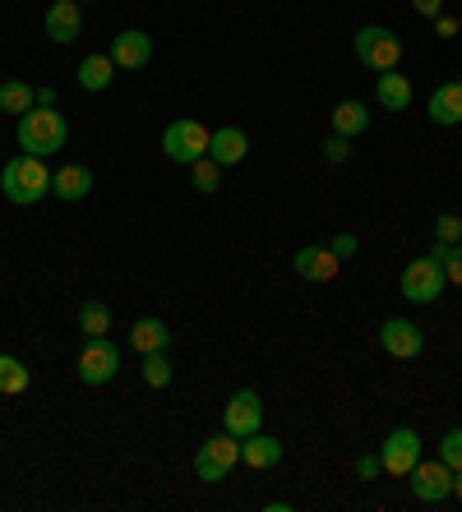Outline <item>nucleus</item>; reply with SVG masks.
<instances>
[{
    "label": "nucleus",
    "mask_w": 462,
    "mask_h": 512,
    "mask_svg": "<svg viewBox=\"0 0 462 512\" xmlns=\"http://www.w3.org/2000/svg\"><path fill=\"white\" fill-rule=\"evenodd\" d=\"M0 190H5L10 203H19V208H33L37 199H47V190H51L47 157H33V153L10 157L5 171H0Z\"/></svg>",
    "instance_id": "obj_1"
},
{
    "label": "nucleus",
    "mask_w": 462,
    "mask_h": 512,
    "mask_svg": "<svg viewBox=\"0 0 462 512\" xmlns=\"http://www.w3.org/2000/svg\"><path fill=\"white\" fill-rule=\"evenodd\" d=\"M14 139H19V148L33 157H56L65 148V139H70V125H65L61 111L51 107H33L19 116V130H14Z\"/></svg>",
    "instance_id": "obj_2"
},
{
    "label": "nucleus",
    "mask_w": 462,
    "mask_h": 512,
    "mask_svg": "<svg viewBox=\"0 0 462 512\" xmlns=\"http://www.w3.org/2000/svg\"><path fill=\"white\" fill-rule=\"evenodd\" d=\"M402 300H412V305H435L439 296H444V286H449V277H444V268H439L435 254H426V259H412L407 268H402Z\"/></svg>",
    "instance_id": "obj_3"
},
{
    "label": "nucleus",
    "mask_w": 462,
    "mask_h": 512,
    "mask_svg": "<svg viewBox=\"0 0 462 512\" xmlns=\"http://www.w3.org/2000/svg\"><path fill=\"white\" fill-rule=\"evenodd\" d=\"M208 139H213V130H204L199 120H171L162 130V153L181 167H195L199 157H208Z\"/></svg>",
    "instance_id": "obj_4"
},
{
    "label": "nucleus",
    "mask_w": 462,
    "mask_h": 512,
    "mask_svg": "<svg viewBox=\"0 0 462 512\" xmlns=\"http://www.w3.org/2000/svg\"><path fill=\"white\" fill-rule=\"evenodd\" d=\"M236 462H241V439H236V434H213V439L199 443V453H195V476L213 485V480H227Z\"/></svg>",
    "instance_id": "obj_5"
},
{
    "label": "nucleus",
    "mask_w": 462,
    "mask_h": 512,
    "mask_svg": "<svg viewBox=\"0 0 462 512\" xmlns=\"http://www.w3.org/2000/svg\"><path fill=\"white\" fill-rule=\"evenodd\" d=\"M356 60H361L365 70H398V60H402V42L389 33V28H361L356 33Z\"/></svg>",
    "instance_id": "obj_6"
},
{
    "label": "nucleus",
    "mask_w": 462,
    "mask_h": 512,
    "mask_svg": "<svg viewBox=\"0 0 462 512\" xmlns=\"http://www.w3.org/2000/svg\"><path fill=\"white\" fill-rule=\"evenodd\" d=\"M116 370H121L116 342H111V337H88L84 351H79V379H84L88 388H102V383L116 379Z\"/></svg>",
    "instance_id": "obj_7"
},
{
    "label": "nucleus",
    "mask_w": 462,
    "mask_h": 512,
    "mask_svg": "<svg viewBox=\"0 0 462 512\" xmlns=\"http://www.w3.org/2000/svg\"><path fill=\"white\" fill-rule=\"evenodd\" d=\"M222 425H227V434H236V439H250V434L264 429V402H259L250 388L231 393V402L222 406Z\"/></svg>",
    "instance_id": "obj_8"
},
{
    "label": "nucleus",
    "mask_w": 462,
    "mask_h": 512,
    "mask_svg": "<svg viewBox=\"0 0 462 512\" xmlns=\"http://www.w3.org/2000/svg\"><path fill=\"white\" fill-rule=\"evenodd\" d=\"M379 462L389 476H412V466L421 462V434L416 429H393L389 439L379 443Z\"/></svg>",
    "instance_id": "obj_9"
},
{
    "label": "nucleus",
    "mask_w": 462,
    "mask_h": 512,
    "mask_svg": "<svg viewBox=\"0 0 462 512\" xmlns=\"http://www.w3.org/2000/svg\"><path fill=\"white\" fill-rule=\"evenodd\" d=\"M379 346H384L393 360H416L426 351V333L407 319H389V323H379Z\"/></svg>",
    "instance_id": "obj_10"
},
{
    "label": "nucleus",
    "mask_w": 462,
    "mask_h": 512,
    "mask_svg": "<svg viewBox=\"0 0 462 512\" xmlns=\"http://www.w3.org/2000/svg\"><path fill=\"white\" fill-rule=\"evenodd\" d=\"M412 494L416 503H444L453 494V471L444 462H416L412 466Z\"/></svg>",
    "instance_id": "obj_11"
},
{
    "label": "nucleus",
    "mask_w": 462,
    "mask_h": 512,
    "mask_svg": "<svg viewBox=\"0 0 462 512\" xmlns=\"http://www.w3.org/2000/svg\"><path fill=\"white\" fill-rule=\"evenodd\" d=\"M111 60H116V70H144L148 60H153V37L139 33V28H125L121 37H111Z\"/></svg>",
    "instance_id": "obj_12"
},
{
    "label": "nucleus",
    "mask_w": 462,
    "mask_h": 512,
    "mask_svg": "<svg viewBox=\"0 0 462 512\" xmlns=\"http://www.w3.org/2000/svg\"><path fill=\"white\" fill-rule=\"evenodd\" d=\"M84 28V10H79V0H51L47 5V37L51 42H74Z\"/></svg>",
    "instance_id": "obj_13"
},
{
    "label": "nucleus",
    "mask_w": 462,
    "mask_h": 512,
    "mask_svg": "<svg viewBox=\"0 0 462 512\" xmlns=\"http://www.w3.org/2000/svg\"><path fill=\"white\" fill-rule=\"evenodd\" d=\"M342 268V259L333 250H324V245H305V250H296V277H305V282H333Z\"/></svg>",
    "instance_id": "obj_14"
},
{
    "label": "nucleus",
    "mask_w": 462,
    "mask_h": 512,
    "mask_svg": "<svg viewBox=\"0 0 462 512\" xmlns=\"http://www.w3.org/2000/svg\"><path fill=\"white\" fill-rule=\"evenodd\" d=\"M245 153H250V134L236 130V125H222V130H213V139H208V157H213L218 167H236V162H245Z\"/></svg>",
    "instance_id": "obj_15"
},
{
    "label": "nucleus",
    "mask_w": 462,
    "mask_h": 512,
    "mask_svg": "<svg viewBox=\"0 0 462 512\" xmlns=\"http://www.w3.org/2000/svg\"><path fill=\"white\" fill-rule=\"evenodd\" d=\"M426 116L435 120V125H462V79H453V84H439L435 93H430Z\"/></svg>",
    "instance_id": "obj_16"
},
{
    "label": "nucleus",
    "mask_w": 462,
    "mask_h": 512,
    "mask_svg": "<svg viewBox=\"0 0 462 512\" xmlns=\"http://www.w3.org/2000/svg\"><path fill=\"white\" fill-rule=\"evenodd\" d=\"M88 190H93V171L79 167V162H70V167H61V171H51V194H56V199L79 203V199H88Z\"/></svg>",
    "instance_id": "obj_17"
},
{
    "label": "nucleus",
    "mask_w": 462,
    "mask_h": 512,
    "mask_svg": "<svg viewBox=\"0 0 462 512\" xmlns=\"http://www.w3.org/2000/svg\"><path fill=\"white\" fill-rule=\"evenodd\" d=\"M241 462L255 466V471H268V466L282 462V443L259 429V434H250V439H241Z\"/></svg>",
    "instance_id": "obj_18"
},
{
    "label": "nucleus",
    "mask_w": 462,
    "mask_h": 512,
    "mask_svg": "<svg viewBox=\"0 0 462 512\" xmlns=\"http://www.w3.org/2000/svg\"><path fill=\"white\" fill-rule=\"evenodd\" d=\"M375 97H379V107H384V111H407L416 93H412V84H407V74L384 70L375 79Z\"/></svg>",
    "instance_id": "obj_19"
},
{
    "label": "nucleus",
    "mask_w": 462,
    "mask_h": 512,
    "mask_svg": "<svg viewBox=\"0 0 462 512\" xmlns=\"http://www.w3.org/2000/svg\"><path fill=\"white\" fill-rule=\"evenodd\" d=\"M74 79H79V88H88V93H107L111 79H116V60L111 56H84L79 60V70H74Z\"/></svg>",
    "instance_id": "obj_20"
},
{
    "label": "nucleus",
    "mask_w": 462,
    "mask_h": 512,
    "mask_svg": "<svg viewBox=\"0 0 462 512\" xmlns=\"http://www.w3.org/2000/svg\"><path fill=\"white\" fill-rule=\"evenodd\" d=\"M171 333H167V323L162 319H134L130 328V346L139 351V356H153V351H167Z\"/></svg>",
    "instance_id": "obj_21"
},
{
    "label": "nucleus",
    "mask_w": 462,
    "mask_h": 512,
    "mask_svg": "<svg viewBox=\"0 0 462 512\" xmlns=\"http://www.w3.org/2000/svg\"><path fill=\"white\" fill-rule=\"evenodd\" d=\"M365 125H370V111H365V102H338V107H333V134H342V139H356V134H365Z\"/></svg>",
    "instance_id": "obj_22"
},
{
    "label": "nucleus",
    "mask_w": 462,
    "mask_h": 512,
    "mask_svg": "<svg viewBox=\"0 0 462 512\" xmlns=\"http://www.w3.org/2000/svg\"><path fill=\"white\" fill-rule=\"evenodd\" d=\"M79 333L84 337H107L111 333V305L107 300H84V310H79Z\"/></svg>",
    "instance_id": "obj_23"
},
{
    "label": "nucleus",
    "mask_w": 462,
    "mask_h": 512,
    "mask_svg": "<svg viewBox=\"0 0 462 512\" xmlns=\"http://www.w3.org/2000/svg\"><path fill=\"white\" fill-rule=\"evenodd\" d=\"M37 107V88L19 84V79H10V84H0V111H10V116H24V111Z\"/></svg>",
    "instance_id": "obj_24"
},
{
    "label": "nucleus",
    "mask_w": 462,
    "mask_h": 512,
    "mask_svg": "<svg viewBox=\"0 0 462 512\" xmlns=\"http://www.w3.org/2000/svg\"><path fill=\"white\" fill-rule=\"evenodd\" d=\"M28 388V365L19 356H0V393L14 397Z\"/></svg>",
    "instance_id": "obj_25"
},
{
    "label": "nucleus",
    "mask_w": 462,
    "mask_h": 512,
    "mask_svg": "<svg viewBox=\"0 0 462 512\" xmlns=\"http://www.w3.org/2000/svg\"><path fill=\"white\" fill-rule=\"evenodd\" d=\"M190 185H195L199 194H218V185H222V167L213 162V157H199L195 167H190Z\"/></svg>",
    "instance_id": "obj_26"
},
{
    "label": "nucleus",
    "mask_w": 462,
    "mask_h": 512,
    "mask_svg": "<svg viewBox=\"0 0 462 512\" xmlns=\"http://www.w3.org/2000/svg\"><path fill=\"white\" fill-rule=\"evenodd\" d=\"M439 259V268H444V277H449L453 286H462V240L458 245H439L435 240V250H430Z\"/></svg>",
    "instance_id": "obj_27"
},
{
    "label": "nucleus",
    "mask_w": 462,
    "mask_h": 512,
    "mask_svg": "<svg viewBox=\"0 0 462 512\" xmlns=\"http://www.w3.org/2000/svg\"><path fill=\"white\" fill-rule=\"evenodd\" d=\"M171 360H167V351H153V356H144V383L148 388H167L171 383Z\"/></svg>",
    "instance_id": "obj_28"
},
{
    "label": "nucleus",
    "mask_w": 462,
    "mask_h": 512,
    "mask_svg": "<svg viewBox=\"0 0 462 512\" xmlns=\"http://www.w3.org/2000/svg\"><path fill=\"white\" fill-rule=\"evenodd\" d=\"M439 462L449 466V471H462V429H449L439 439Z\"/></svg>",
    "instance_id": "obj_29"
},
{
    "label": "nucleus",
    "mask_w": 462,
    "mask_h": 512,
    "mask_svg": "<svg viewBox=\"0 0 462 512\" xmlns=\"http://www.w3.org/2000/svg\"><path fill=\"white\" fill-rule=\"evenodd\" d=\"M435 240H439V245H458V240H462V217L458 213L439 217V222H435Z\"/></svg>",
    "instance_id": "obj_30"
},
{
    "label": "nucleus",
    "mask_w": 462,
    "mask_h": 512,
    "mask_svg": "<svg viewBox=\"0 0 462 512\" xmlns=\"http://www.w3.org/2000/svg\"><path fill=\"white\" fill-rule=\"evenodd\" d=\"M324 157H329V162H347V157H352V139L329 134V139H324Z\"/></svg>",
    "instance_id": "obj_31"
},
{
    "label": "nucleus",
    "mask_w": 462,
    "mask_h": 512,
    "mask_svg": "<svg viewBox=\"0 0 462 512\" xmlns=\"http://www.w3.org/2000/svg\"><path fill=\"white\" fill-rule=\"evenodd\" d=\"M379 471H384V462H379V457H375V453H365V457H356V476H361V480H375V476H379Z\"/></svg>",
    "instance_id": "obj_32"
},
{
    "label": "nucleus",
    "mask_w": 462,
    "mask_h": 512,
    "mask_svg": "<svg viewBox=\"0 0 462 512\" xmlns=\"http://www.w3.org/2000/svg\"><path fill=\"white\" fill-rule=\"evenodd\" d=\"M329 250L338 254V259H352V254H356V236H347V231H342V236H333Z\"/></svg>",
    "instance_id": "obj_33"
},
{
    "label": "nucleus",
    "mask_w": 462,
    "mask_h": 512,
    "mask_svg": "<svg viewBox=\"0 0 462 512\" xmlns=\"http://www.w3.org/2000/svg\"><path fill=\"white\" fill-rule=\"evenodd\" d=\"M439 5H444V0H412V10L426 14V19H439Z\"/></svg>",
    "instance_id": "obj_34"
},
{
    "label": "nucleus",
    "mask_w": 462,
    "mask_h": 512,
    "mask_svg": "<svg viewBox=\"0 0 462 512\" xmlns=\"http://www.w3.org/2000/svg\"><path fill=\"white\" fill-rule=\"evenodd\" d=\"M435 28H439V37H453V33H458V19H444V14H439Z\"/></svg>",
    "instance_id": "obj_35"
},
{
    "label": "nucleus",
    "mask_w": 462,
    "mask_h": 512,
    "mask_svg": "<svg viewBox=\"0 0 462 512\" xmlns=\"http://www.w3.org/2000/svg\"><path fill=\"white\" fill-rule=\"evenodd\" d=\"M37 107H56V88H37Z\"/></svg>",
    "instance_id": "obj_36"
},
{
    "label": "nucleus",
    "mask_w": 462,
    "mask_h": 512,
    "mask_svg": "<svg viewBox=\"0 0 462 512\" xmlns=\"http://www.w3.org/2000/svg\"><path fill=\"white\" fill-rule=\"evenodd\" d=\"M453 499L462 503V471H453Z\"/></svg>",
    "instance_id": "obj_37"
},
{
    "label": "nucleus",
    "mask_w": 462,
    "mask_h": 512,
    "mask_svg": "<svg viewBox=\"0 0 462 512\" xmlns=\"http://www.w3.org/2000/svg\"><path fill=\"white\" fill-rule=\"evenodd\" d=\"M84 5H88V0H84Z\"/></svg>",
    "instance_id": "obj_38"
}]
</instances>
